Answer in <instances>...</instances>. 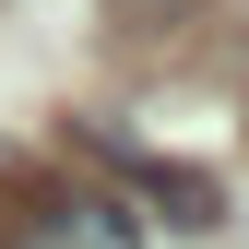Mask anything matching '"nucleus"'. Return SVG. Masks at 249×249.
<instances>
[{
    "instance_id": "1",
    "label": "nucleus",
    "mask_w": 249,
    "mask_h": 249,
    "mask_svg": "<svg viewBox=\"0 0 249 249\" xmlns=\"http://www.w3.org/2000/svg\"><path fill=\"white\" fill-rule=\"evenodd\" d=\"M0 249H142V226H131V202H107V190L24 178V190H0Z\"/></svg>"
},
{
    "instance_id": "2",
    "label": "nucleus",
    "mask_w": 249,
    "mask_h": 249,
    "mask_svg": "<svg viewBox=\"0 0 249 249\" xmlns=\"http://www.w3.org/2000/svg\"><path fill=\"white\" fill-rule=\"evenodd\" d=\"M119 178H131L166 226H213V213H226V190H213L202 166H166V154H131V142H119Z\"/></svg>"
}]
</instances>
